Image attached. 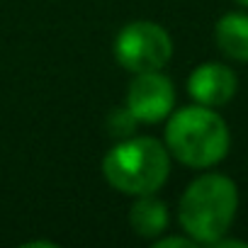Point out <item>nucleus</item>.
<instances>
[{
  "mask_svg": "<svg viewBox=\"0 0 248 248\" xmlns=\"http://www.w3.org/2000/svg\"><path fill=\"white\" fill-rule=\"evenodd\" d=\"M163 144L178 163L195 170H209L229 156L231 132L214 107L192 102L168 114Z\"/></svg>",
  "mask_w": 248,
  "mask_h": 248,
  "instance_id": "1",
  "label": "nucleus"
},
{
  "mask_svg": "<svg viewBox=\"0 0 248 248\" xmlns=\"http://www.w3.org/2000/svg\"><path fill=\"white\" fill-rule=\"evenodd\" d=\"M238 185L224 173L197 175L180 195L178 221L197 246H212L236 221L238 214Z\"/></svg>",
  "mask_w": 248,
  "mask_h": 248,
  "instance_id": "2",
  "label": "nucleus"
},
{
  "mask_svg": "<svg viewBox=\"0 0 248 248\" xmlns=\"http://www.w3.org/2000/svg\"><path fill=\"white\" fill-rule=\"evenodd\" d=\"M107 185L122 195H154L170 175V154L154 137H129L117 141L102 158Z\"/></svg>",
  "mask_w": 248,
  "mask_h": 248,
  "instance_id": "3",
  "label": "nucleus"
},
{
  "mask_svg": "<svg viewBox=\"0 0 248 248\" xmlns=\"http://www.w3.org/2000/svg\"><path fill=\"white\" fill-rule=\"evenodd\" d=\"M112 51L117 63L129 73L163 71L173 59V39L163 25L137 20L117 32Z\"/></svg>",
  "mask_w": 248,
  "mask_h": 248,
  "instance_id": "4",
  "label": "nucleus"
},
{
  "mask_svg": "<svg viewBox=\"0 0 248 248\" xmlns=\"http://www.w3.org/2000/svg\"><path fill=\"white\" fill-rule=\"evenodd\" d=\"M139 124H158L166 122L175 107V85L163 71H144L134 73L127 100H124Z\"/></svg>",
  "mask_w": 248,
  "mask_h": 248,
  "instance_id": "5",
  "label": "nucleus"
},
{
  "mask_svg": "<svg viewBox=\"0 0 248 248\" xmlns=\"http://www.w3.org/2000/svg\"><path fill=\"white\" fill-rule=\"evenodd\" d=\"M238 93V76L221 61H204L187 76V95L192 102L204 107H224Z\"/></svg>",
  "mask_w": 248,
  "mask_h": 248,
  "instance_id": "6",
  "label": "nucleus"
},
{
  "mask_svg": "<svg viewBox=\"0 0 248 248\" xmlns=\"http://www.w3.org/2000/svg\"><path fill=\"white\" fill-rule=\"evenodd\" d=\"M217 49L238 63H248V10L224 13L214 25Z\"/></svg>",
  "mask_w": 248,
  "mask_h": 248,
  "instance_id": "7",
  "label": "nucleus"
},
{
  "mask_svg": "<svg viewBox=\"0 0 248 248\" xmlns=\"http://www.w3.org/2000/svg\"><path fill=\"white\" fill-rule=\"evenodd\" d=\"M170 224V212H168V204L163 200L154 195H139L129 209V226L137 236L141 238H158L161 233H166Z\"/></svg>",
  "mask_w": 248,
  "mask_h": 248,
  "instance_id": "8",
  "label": "nucleus"
},
{
  "mask_svg": "<svg viewBox=\"0 0 248 248\" xmlns=\"http://www.w3.org/2000/svg\"><path fill=\"white\" fill-rule=\"evenodd\" d=\"M137 129H139V122L134 119V114H132L127 107H114V109H109L107 117H105V132H107L112 139H117V141L134 137Z\"/></svg>",
  "mask_w": 248,
  "mask_h": 248,
  "instance_id": "9",
  "label": "nucleus"
},
{
  "mask_svg": "<svg viewBox=\"0 0 248 248\" xmlns=\"http://www.w3.org/2000/svg\"><path fill=\"white\" fill-rule=\"evenodd\" d=\"M154 243V248H197V243L185 233V236H158V238H154L151 241Z\"/></svg>",
  "mask_w": 248,
  "mask_h": 248,
  "instance_id": "10",
  "label": "nucleus"
},
{
  "mask_svg": "<svg viewBox=\"0 0 248 248\" xmlns=\"http://www.w3.org/2000/svg\"><path fill=\"white\" fill-rule=\"evenodd\" d=\"M209 248H248V241H241V238H229L226 233L219 238V241H214Z\"/></svg>",
  "mask_w": 248,
  "mask_h": 248,
  "instance_id": "11",
  "label": "nucleus"
},
{
  "mask_svg": "<svg viewBox=\"0 0 248 248\" xmlns=\"http://www.w3.org/2000/svg\"><path fill=\"white\" fill-rule=\"evenodd\" d=\"M233 3H236V5H241L243 10H248V0H233Z\"/></svg>",
  "mask_w": 248,
  "mask_h": 248,
  "instance_id": "12",
  "label": "nucleus"
}]
</instances>
